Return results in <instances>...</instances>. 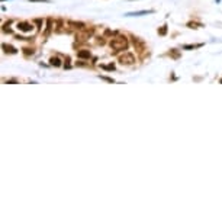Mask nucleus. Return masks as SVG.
Here are the masks:
<instances>
[{"label": "nucleus", "instance_id": "obj_6", "mask_svg": "<svg viewBox=\"0 0 222 222\" xmlns=\"http://www.w3.org/2000/svg\"><path fill=\"white\" fill-rule=\"evenodd\" d=\"M90 51H87V49H81V51H77V57L78 58H90Z\"/></svg>", "mask_w": 222, "mask_h": 222}, {"label": "nucleus", "instance_id": "obj_1", "mask_svg": "<svg viewBox=\"0 0 222 222\" xmlns=\"http://www.w3.org/2000/svg\"><path fill=\"white\" fill-rule=\"evenodd\" d=\"M129 42L126 39V36H122V35H118L116 38H113L110 41V47L113 51H124V49L128 48Z\"/></svg>", "mask_w": 222, "mask_h": 222}, {"label": "nucleus", "instance_id": "obj_3", "mask_svg": "<svg viewBox=\"0 0 222 222\" xmlns=\"http://www.w3.org/2000/svg\"><path fill=\"white\" fill-rule=\"evenodd\" d=\"M18 29L22 31V32H32L34 25H31L29 22H19V23H18Z\"/></svg>", "mask_w": 222, "mask_h": 222}, {"label": "nucleus", "instance_id": "obj_2", "mask_svg": "<svg viewBox=\"0 0 222 222\" xmlns=\"http://www.w3.org/2000/svg\"><path fill=\"white\" fill-rule=\"evenodd\" d=\"M119 63L121 64H124V65H131V64H134L135 63V57L132 55L131 52H126V54H124V55H121L119 57Z\"/></svg>", "mask_w": 222, "mask_h": 222}, {"label": "nucleus", "instance_id": "obj_5", "mask_svg": "<svg viewBox=\"0 0 222 222\" xmlns=\"http://www.w3.org/2000/svg\"><path fill=\"white\" fill-rule=\"evenodd\" d=\"M91 34H93V29L89 28V29H86V32H83V34H80V35H77V39L80 38L81 41H86V38H89Z\"/></svg>", "mask_w": 222, "mask_h": 222}, {"label": "nucleus", "instance_id": "obj_11", "mask_svg": "<svg viewBox=\"0 0 222 222\" xmlns=\"http://www.w3.org/2000/svg\"><path fill=\"white\" fill-rule=\"evenodd\" d=\"M29 2H32V3H48L49 0H29Z\"/></svg>", "mask_w": 222, "mask_h": 222}, {"label": "nucleus", "instance_id": "obj_12", "mask_svg": "<svg viewBox=\"0 0 222 222\" xmlns=\"http://www.w3.org/2000/svg\"><path fill=\"white\" fill-rule=\"evenodd\" d=\"M23 51H25V54H31V52H34V49H31V48H25Z\"/></svg>", "mask_w": 222, "mask_h": 222}, {"label": "nucleus", "instance_id": "obj_4", "mask_svg": "<svg viewBox=\"0 0 222 222\" xmlns=\"http://www.w3.org/2000/svg\"><path fill=\"white\" fill-rule=\"evenodd\" d=\"M148 13H153V10H139V12H129V13H126L125 16H142V15H148Z\"/></svg>", "mask_w": 222, "mask_h": 222}, {"label": "nucleus", "instance_id": "obj_9", "mask_svg": "<svg viewBox=\"0 0 222 222\" xmlns=\"http://www.w3.org/2000/svg\"><path fill=\"white\" fill-rule=\"evenodd\" d=\"M158 34L160 35H166L167 34V26L164 25V26H161V29H158Z\"/></svg>", "mask_w": 222, "mask_h": 222}, {"label": "nucleus", "instance_id": "obj_10", "mask_svg": "<svg viewBox=\"0 0 222 222\" xmlns=\"http://www.w3.org/2000/svg\"><path fill=\"white\" fill-rule=\"evenodd\" d=\"M102 68H104V70H115V65H113V64H109V65H102Z\"/></svg>", "mask_w": 222, "mask_h": 222}, {"label": "nucleus", "instance_id": "obj_7", "mask_svg": "<svg viewBox=\"0 0 222 222\" xmlns=\"http://www.w3.org/2000/svg\"><path fill=\"white\" fill-rule=\"evenodd\" d=\"M2 48L5 49L6 52H10V54H16V52H18V49L15 48V47H12V45H7V44H3V45H2Z\"/></svg>", "mask_w": 222, "mask_h": 222}, {"label": "nucleus", "instance_id": "obj_8", "mask_svg": "<svg viewBox=\"0 0 222 222\" xmlns=\"http://www.w3.org/2000/svg\"><path fill=\"white\" fill-rule=\"evenodd\" d=\"M49 63H51V65H55V67H60V65H61L60 58H57V57H52V58L49 60Z\"/></svg>", "mask_w": 222, "mask_h": 222}]
</instances>
